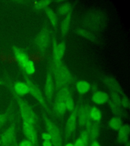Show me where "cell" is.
<instances>
[{
    "label": "cell",
    "mask_w": 130,
    "mask_h": 146,
    "mask_svg": "<svg viewBox=\"0 0 130 146\" xmlns=\"http://www.w3.org/2000/svg\"><path fill=\"white\" fill-rule=\"evenodd\" d=\"M44 123L47 132L50 135L53 146H62V138L59 129L55 124L46 117H43Z\"/></svg>",
    "instance_id": "cell-1"
},
{
    "label": "cell",
    "mask_w": 130,
    "mask_h": 146,
    "mask_svg": "<svg viewBox=\"0 0 130 146\" xmlns=\"http://www.w3.org/2000/svg\"><path fill=\"white\" fill-rule=\"evenodd\" d=\"M17 102L23 121L35 125L37 123V117L32 108L25 100L21 98H17Z\"/></svg>",
    "instance_id": "cell-2"
},
{
    "label": "cell",
    "mask_w": 130,
    "mask_h": 146,
    "mask_svg": "<svg viewBox=\"0 0 130 146\" xmlns=\"http://www.w3.org/2000/svg\"><path fill=\"white\" fill-rule=\"evenodd\" d=\"M0 141V146H11L16 142V128L14 124L11 125L3 133Z\"/></svg>",
    "instance_id": "cell-3"
},
{
    "label": "cell",
    "mask_w": 130,
    "mask_h": 146,
    "mask_svg": "<svg viewBox=\"0 0 130 146\" xmlns=\"http://www.w3.org/2000/svg\"><path fill=\"white\" fill-rule=\"evenodd\" d=\"M23 132L27 140L31 141L34 146L38 145V137L34 126L26 122H23Z\"/></svg>",
    "instance_id": "cell-4"
},
{
    "label": "cell",
    "mask_w": 130,
    "mask_h": 146,
    "mask_svg": "<svg viewBox=\"0 0 130 146\" xmlns=\"http://www.w3.org/2000/svg\"><path fill=\"white\" fill-rule=\"evenodd\" d=\"M77 112L76 110H74L67 120L66 125V135L67 137H70L75 131L77 121Z\"/></svg>",
    "instance_id": "cell-5"
},
{
    "label": "cell",
    "mask_w": 130,
    "mask_h": 146,
    "mask_svg": "<svg viewBox=\"0 0 130 146\" xmlns=\"http://www.w3.org/2000/svg\"><path fill=\"white\" fill-rule=\"evenodd\" d=\"M57 96L64 100L67 110L73 111L74 110V102L68 89L65 88L62 89L59 92Z\"/></svg>",
    "instance_id": "cell-6"
},
{
    "label": "cell",
    "mask_w": 130,
    "mask_h": 146,
    "mask_svg": "<svg viewBox=\"0 0 130 146\" xmlns=\"http://www.w3.org/2000/svg\"><path fill=\"white\" fill-rule=\"evenodd\" d=\"M89 109L87 107H82L77 112L78 124L81 127L86 126L90 121Z\"/></svg>",
    "instance_id": "cell-7"
},
{
    "label": "cell",
    "mask_w": 130,
    "mask_h": 146,
    "mask_svg": "<svg viewBox=\"0 0 130 146\" xmlns=\"http://www.w3.org/2000/svg\"><path fill=\"white\" fill-rule=\"evenodd\" d=\"M27 85L29 88V92L32 96L41 104L42 106L46 108L47 107L46 104L44 100L43 96L40 89L33 83L31 81H27Z\"/></svg>",
    "instance_id": "cell-8"
},
{
    "label": "cell",
    "mask_w": 130,
    "mask_h": 146,
    "mask_svg": "<svg viewBox=\"0 0 130 146\" xmlns=\"http://www.w3.org/2000/svg\"><path fill=\"white\" fill-rule=\"evenodd\" d=\"M87 130L88 132L90 141H95L98 137L99 134V127L96 123H92L89 121L87 126Z\"/></svg>",
    "instance_id": "cell-9"
},
{
    "label": "cell",
    "mask_w": 130,
    "mask_h": 146,
    "mask_svg": "<svg viewBox=\"0 0 130 146\" xmlns=\"http://www.w3.org/2000/svg\"><path fill=\"white\" fill-rule=\"evenodd\" d=\"M109 100V96L105 92L97 91L92 96L93 103L97 105H102L107 103Z\"/></svg>",
    "instance_id": "cell-10"
},
{
    "label": "cell",
    "mask_w": 130,
    "mask_h": 146,
    "mask_svg": "<svg viewBox=\"0 0 130 146\" xmlns=\"http://www.w3.org/2000/svg\"><path fill=\"white\" fill-rule=\"evenodd\" d=\"M55 113L59 116H63L66 112L67 109L64 100L62 98L57 96L54 106Z\"/></svg>",
    "instance_id": "cell-11"
},
{
    "label": "cell",
    "mask_w": 130,
    "mask_h": 146,
    "mask_svg": "<svg viewBox=\"0 0 130 146\" xmlns=\"http://www.w3.org/2000/svg\"><path fill=\"white\" fill-rule=\"evenodd\" d=\"M44 92L47 98L49 100L53 98V85L51 77L49 74L46 79L44 87Z\"/></svg>",
    "instance_id": "cell-12"
},
{
    "label": "cell",
    "mask_w": 130,
    "mask_h": 146,
    "mask_svg": "<svg viewBox=\"0 0 130 146\" xmlns=\"http://www.w3.org/2000/svg\"><path fill=\"white\" fill-rule=\"evenodd\" d=\"M129 127L128 125L122 126L119 130L118 141L121 143L127 141L129 134Z\"/></svg>",
    "instance_id": "cell-13"
},
{
    "label": "cell",
    "mask_w": 130,
    "mask_h": 146,
    "mask_svg": "<svg viewBox=\"0 0 130 146\" xmlns=\"http://www.w3.org/2000/svg\"><path fill=\"white\" fill-rule=\"evenodd\" d=\"M14 90L19 96H25L29 92V88L27 84L23 82L16 83L14 85Z\"/></svg>",
    "instance_id": "cell-14"
},
{
    "label": "cell",
    "mask_w": 130,
    "mask_h": 146,
    "mask_svg": "<svg viewBox=\"0 0 130 146\" xmlns=\"http://www.w3.org/2000/svg\"><path fill=\"white\" fill-rule=\"evenodd\" d=\"M15 54L19 64H20V65L23 68H25V66L30 62L31 59L28 58L27 55L18 49L15 50Z\"/></svg>",
    "instance_id": "cell-15"
},
{
    "label": "cell",
    "mask_w": 130,
    "mask_h": 146,
    "mask_svg": "<svg viewBox=\"0 0 130 146\" xmlns=\"http://www.w3.org/2000/svg\"><path fill=\"white\" fill-rule=\"evenodd\" d=\"M97 16H96L95 15H93L92 16H89L88 19L85 21V25H87V27L91 30L97 29V28L98 27L100 21V19Z\"/></svg>",
    "instance_id": "cell-16"
},
{
    "label": "cell",
    "mask_w": 130,
    "mask_h": 146,
    "mask_svg": "<svg viewBox=\"0 0 130 146\" xmlns=\"http://www.w3.org/2000/svg\"><path fill=\"white\" fill-rule=\"evenodd\" d=\"M66 49L65 45L63 43L58 44L54 49V55L57 61H59L64 55Z\"/></svg>",
    "instance_id": "cell-17"
},
{
    "label": "cell",
    "mask_w": 130,
    "mask_h": 146,
    "mask_svg": "<svg viewBox=\"0 0 130 146\" xmlns=\"http://www.w3.org/2000/svg\"><path fill=\"white\" fill-rule=\"evenodd\" d=\"M91 88V85L89 82L85 81H80L76 85V89L80 94H87Z\"/></svg>",
    "instance_id": "cell-18"
},
{
    "label": "cell",
    "mask_w": 130,
    "mask_h": 146,
    "mask_svg": "<svg viewBox=\"0 0 130 146\" xmlns=\"http://www.w3.org/2000/svg\"><path fill=\"white\" fill-rule=\"evenodd\" d=\"M89 114L90 119L95 122L100 121L102 118V114L100 110L95 107H92L89 109Z\"/></svg>",
    "instance_id": "cell-19"
},
{
    "label": "cell",
    "mask_w": 130,
    "mask_h": 146,
    "mask_svg": "<svg viewBox=\"0 0 130 146\" xmlns=\"http://www.w3.org/2000/svg\"><path fill=\"white\" fill-rule=\"evenodd\" d=\"M109 126L113 130H119L122 126V123L120 119L114 117L110 120Z\"/></svg>",
    "instance_id": "cell-20"
},
{
    "label": "cell",
    "mask_w": 130,
    "mask_h": 146,
    "mask_svg": "<svg viewBox=\"0 0 130 146\" xmlns=\"http://www.w3.org/2000/svg\"><path fill=\"white\" fill-rule=\"evenodd\" d=\"M76 32L78 34L80 35L81 36L86 38L87 39H89L91 40H95V36H94V35L92 34L91 33L87 31V30L79 29L77 30V31Z\"/></svg>",
    "instance_id": "cell-21"
},
{
    "label": "cell",
    "mask_w": 130,
    "mask_h": 146,
    "mask_svg": "<svg viewBox=\"0 0 130 146\" xmlns=\"http://www.w3.org/2000/svg\"><path fill=\"white\" fill-rule=\"evenodd\" d=\"M46 13L48 16V18L50 19L51 23L53 25H55L57 23V16L55 12L53 11L51 9H48L46 10Z\"/></svg>",
    "instance_id": "cell-22"
},
{
    "label": "cell",
    "mask_w": 130,
    "mask_h": 146,
    "mask_svg": "<svg viewBox=\"0 0 130 146\" xmlns=\"http://www.w3.org/2000/svg\"><path fill=\"white\" fill-rule=\"evenodd\" d=\"M70 22V16L68 15L64 19L63 23H62V31L63 33H66L67 31L68 30L69 25Z\"/></svg>",
    "instance_id": "cell-23"
},
{
    "label": "cell",
    "mask_w": 130,
    "mask_h": 146,
    "mask_svg": "<svg viewBox=\"0 0 130 146\" xmlns=\"http://www.w3.org/2000/svg\"><path fill=\"white\" fill-rule=\"evenodd\" d=\"M24 69L26 72V73H27L28 74H33L35 71V66L34 62L31 60L30 62H29V64L25 66Z\"/></svg>",
    "instance_id": "cell-24"
},
{
    "label": "cell",
    "mask_w": 130,
    "mask_h": 146,
    "mask_svg": "<svg viewBox=\"0 0 130 146\" xmlns=\"http://www.w3.org/2000/svg\"><path fill=\"white\" fill-rule=\"evenodd\" d=\"M47 40H48L47 36L45 34L40 35V36L39 37V39L38 40L39 42V45H40V46L42 47V46L45 47L47 44V42H48Z\"/></svg>",
    "instance_id": "cell-25"
},
{
    "label": "cell",
    "mask_w": 130,
    "mask_h": 146,
    "mask_svg": "<svg viewBox=\"0 0 130 146\" xmlns=\"http://www.w3.org/2000/svg\"><path fill=\"white\" fill-rule=\"evenodd\" d=\"M71 7L70 5L64 4L62 5L59 10V12L61 14H66L70 11Z\"/></svg>",
    "instance_id": "cell-26"
},
{
    "label": "cell",
    "mask_w": 130,
    "mask_h": 146,
    "mask_svg": "<svg viewBox=\"0 0 130 146\" xmlns=\"http://www.w3.org/2000/svg\"><path fill=\"white\" fill-rule=\"evenodd\" d=\"M51 2L49 1H41L36 3L35 4V6L37 9H42L44 7L47 6L48 5H49Z\"/></svg>",
    "instance_id": "cell-27"
},
{
    "label": "cell",
    "mask_w": 130,
    "mask_h": 146,
    "mask_svg": "<svg viewBox=\"0 0 130 146\" xmlns=\"http://www.w3.org/2000/svg\"><path fill=\"white\" fill-rule=\"evenodd\" d=\"M8 119L7 114H0V129L6 123Z\"/></svg>",
    "instance_id": "cell-28"
},
{
    "label": "cell",
    "mask_w": 130,
    "mask_h": 146,
    "mask_svg": "<svg viewBox=\"0 0 130 146\" xmlns=\"http://www.w3.org/2000/svg\"><path fill=\"white\" fill-rule=\"evenodd\" d=\"M18 146H34L31 141L27 139H24L21 141Z\"/></svg>",
    "instance_id": "cell-29"
},
{
    "label": "cell",
    "mask_w": 130,
    "mask_h": 146,
    "mask_svg": "<svg viewBox=\"0 0 130 146\" xmlns=\"http://www.w3.org/2000/svg\"><path fill=\"white\" fill-rule=\"evenodd\" d=\"M74 146H85V143L82 141V139H80V137L76 139L75 143L74 144Z\"/></svg>",
    "instance_id": "cell-30"
},
{
    "label": "cell",
    "mask_w": 130,
    "mask_h": 146,
    "mask_svg": "<svg viewBox=\"0 0 130 146\" xmlns=\"http://www.w3.org/2000/svg\"><path fill=\"white\" fill-rule=\"evenodd\" d=\"M41 137L44 141H50L51 140V137L48 132L43 133L41 135Z\"/></svg>",
    "instance_id": "cell-31"
},
{
    "label": "cell",
    "mask_w": 130,
    "mask_h": 146,
    "mask_svg": "<svg viewBox=\"0 0 130 146\" xmlns=\"http://www.w3.org/2000/svg\"><path fill=\"white\" fill-rule=\"evenodd\" d=\"M42 145L43 146H53L52 143L50 141H44Z\"/></svg>",
    "instance_id": "cell-32"
},
{
    "label": "cell",
    "mask_w": 130,
    "mask_h": 146,
    "mask_svg": "<svg viewBox=\"0 0 130 146\" xmlns=\"http://www.w3.org/2000/svg\"><path fill=\"white\" fill-rule=\"evenodd\" d=\"M91 146H100V145L99 144L98 142L97 141H93V142L91 143Z\"/></svg>",
    "instance_id": "cell-33"
},
{
    "label": "cell",
    "mask_w": 130,
    "mask_h": 146,
    "mask_svg": "<svg viewBox=\"0 0 130 146\" xmlns=\"http://www.w3.org/2000/svg\"><path fill=\"white\" fill-rule=\"evenodd\" d=\"M65 146H74V144L71 143H69L67 144Z\"/></svg>",
    "instance_id": "cell-34"
},
{
    "label": "cell",
    "mask_w": 130,
    "mask_h": 146,
    "mask_svg": "<svg viewBox=\"0 0 130 146\" xmlns=\"http://www.w3.org/2000/svg\"><path fill=\"white\" fill-rule=\"evenodd\" d=\"M14 146H18L17 144L16 143V141L15 142V144H14Z\"/></svg>",
    "instance_id": "cell-35"
},
{
    "label": "cell",
    "mask_w": 130,
    "mask_h": 146,
    "mask_svg": "<svg viewBox=\"0 0 130 146\" xmlns=\"http://www.w3.org/2000/svg\"><path fill=\"white\" fill-rule=\"evenodd\" d=\"M15 144V143H14ZM14 144H13V145H11V146H14Z\"/></svg>",
    "instance_id": "cell-36"
},
{
    "label": "cell",
    "mask_w": 130,
    "mask_h": 146,
    "mask_svg": "<svg viewBox=\"0 0 130 146\" xmlns=\"http://www.w3.org/2000/svg\"><path fill=\"white\" fill-rule=\"evenodd\" d=\"M0 145H1V141H0Z\"/></svg>",
    "instance_id": "cell-37"
}]
</instances>
